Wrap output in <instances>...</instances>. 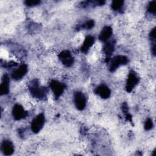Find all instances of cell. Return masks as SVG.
Instances as JSON below:
<instances>
[{
	"label": "cell",
	"instance_id": "1",
	"mask_svg": "<svg viewBox=\"0 0 156 156\" xmlns=\"http://www.w3.org/2000/svg\"><path fill=\"white\" fill-rule=\"evenodd\" d=\"M29 90L32 96L35 98L40 100H44L46 98L47 90L44 87H40L37 80H34L30 83Z\"/></svg>",
	"mask_w": 156,
	"mask_h": 156
},
{
	"label": "cell",
	"instance_id": "2",
	"mask_svg": "<svg viewBox=\"0 0 156 156\" xmlns=\"http://www.w3.org/2000/svg\"><path fill=\"white\" fill-rule=\"evenodd\" d=\"M44 115L40 113L37 115L32 121L31 124V129L33 132L38 133L42 129L44 123Z\"/></svg>",
	"mask_w": 156,
	"mask_h": 156
},
{
	"label": "cell",
	"instance_id": "3",
	"mask_svg": "<svg viewBox=\"0 0 156 156\" xmlns=\"http://www.w3.org/2000/svg\"><path fill=\"white\" fill-rule=\"evenodd\" d=\"M128 62V58L124 55H117L114 57L111 62L110 70L114 71L116 68L122 65H125Z\"/></svg>",
	"mask_w": 156,
	"mask_h": 156
},
{
	"label": "cell",
	"instance_id": "4",
	"mask_svg": "<svg viewBox=\"0 0 156 156\" xmlns=\"http://www.w3.org/2000/svg\"><path fill=\"white\" fill-rule=\"evenodd\" d=\"M50 87L56 98H59L62 94L65 89V85L55 80H53L51 82Z\"/></svg>",
	"mask_w": 156,
	"mask_h": 156
},
{
	"label": "cell",
	"instance_id": "5",
	"mask_svg": "<svg viewBox=\"0 0 156 156\" xmlns=\"http://www.w3.org/2000/svg\"><path fill=\"white\" fill-rule=\"evenodd\" d=\"M74 104L76 108L79 110H82L86 106V98L85 95L80 91H77L74 94Z\"/></svg>",
	"mask_w": 156,
	"mask_h": 156
},
{
	"label": "cell",
	"instance_id": "6",
	"mask_svg": "<svg viewBox=\"0 0 156 156\" xmlns=\"http://www.w3.org/2000/svg\"><path fill=\"white\" fill-rule=\"evenodd\" d=\"M59 59L66 66H71L74 63V58L69 51H63L58 55Z\"/></svg>",
	"mask_w": 156,
	"mask_h": 156
},
{
	"label": "cell",
	"instance_id": "7",
	"mask_svg": "<svg viewBox=\"0 0 156 156\" xmlns=\"http://www.w3.org/2000/svg\"><path fill=\"white\" fill-rule=\"evenodd\" d=\"M138 81L139 79L137 77L136 74L134 72L130 71L127 80V83L126 87V91L128 92H130L137 84Z\"/></svg>",
	"mask_w": 156,
	"mask_h": 156
},
{
	"label": "cell",
	"instance_id": "8",
	"mask_svg": "<svg viewBox=\"0 0 156 156\" xmlns=\"http://www.w3.org/2000/svg\"><path fill=\"white\" fill-rule=\"evenodd\" d=\"M12 115L15 119L20 120L26 117V112L21 105L16 104L13 108Z\"/></svg>",
	"mask_w": 156,
	"mask_h": 156
},
{
	"label": "cell",
	"instance_id": "9",
	"mask_svg": "<svg viewBox=\"0 0 156 156\" xmlns=\"http://www.w3.org/2000/svg\"><path fill=\"white\" fill-rule=\"evenodd\" d=\"M27 71V66L26 64L21 65L18 68L16 69L12 74V77L16 80L23 77Z\"/></svg>",
	"mask_w": 156,
	"mask_h": 156
},
{
	"label": "cell",
	"instance_id": "10",
	"mask_svg": "<svg viewBox=\"0 0 156 156\" xmlns=\"http://www.w3.org/2000/svg\"><path fill=\"white\" fill-rule=\"evenodd\" d=\"M96 94L99 95L102 98L106 99L110 97L111 91L108 87L105 85H101L98 86L94 90Z\"/></svg>",
	"mask_w": 156,
	"mask_h": 156
},
{
	"label": "cell",
	"instance_id": "11",
	"mask_svg": "<svg viewBox=\"0 0 156 156\" xmlns=\"http://www.w3.org/2000/svg\"><path fill=\"white\" fill-rule=\"evenodd\" d=\"M1 151L5 155H10L13 153L14 147L9 140H4L1 144Z\"/></svg>",
	"mask_w": 156,
	"mask_h": 156
},
{
	"label": "cell",
	"instance_id": "12",
	"mask_svg": "<svg viewBox=\"0 0 156 156\" xmlns=\"http://www.w3.org/2000/svg\"><path fill=\"white\" fill-rule=\"evenodd\" d=\"M9 91V78L7 74H4L0 85V93L1 95L6 94Z\"/></svg>",
	"mask_w": 156,
	"mask_h": 156
},
{
	"label": "cell",
	"instance_id": "13",
	"mask_svg": "<svg viewBox=\"0 0 156 156\" xmlns=\"http://www.w3.org/2000/svg\"><path fill=\"white\" fill-rule=\"evenodd\" d=\"M112 34V29L110 26L104 27L101 30L99 38L102 41H106L111 37Z\"/></svg>",
	"mask_w": 156,
	"mask_h": 156
},
{
	"label": "cell",
	"instance_id": "14",
	"mask_svg": "<svg viewBox=\"0 0 156 156\" xmlns=\"http://www.w3.org/2000/svg\"><path fill=\"white\" fill-rule=\"evenodd\" d=\"M94 38L93 36H91V35L87 36L85 38L84 42L81 47L82 52H87L88 51V49H90V48L94 43Z\"/></svg>",
	"mask_w": 156,
	"mask_h": 156
},
{
	"label": "cell",
	"instance_id": "15",
	"mask_svg": "<svg viewBox=\"0 0 156 156\" xmlns=\"http://www.w3.org/2000/svg\"><path fill=\"white\" fill-rule=\"evenodd\" d=\"M114 51V44L111 42L107 43L104 46V52L107 55V58L109 57Z\"/></svg>",
	"mask_w": 156,
	"mask_h": 156
},
{
	"label": "cell",
	"instance_id": "16",
	"mask_svg": "<svg viewBox=\"0 0 156 156\" xmlns=\"http://www.w3.org/2000/svg\"><path fill=\"white\" fill-rule=\"evenodd\" d=\"M123 1H113L112 3V8L114 10H119L120 9H121V8L122 7L123 5Z\"/></svg>",
	"mask_w": 156,
	"mask_h": 156
},
{
	"label": "cell",
	"instance_id": "17",
	"mask_svg": "<svg viewBox=\"0 0 156 156\" xmlns=\"http://www.w3.org/2000/svg\"><path fill=\"white\" fill-rule=\"evenodd\" d=\"M147 10L153 14H155L156 12V1H151L147 7Z\"/></svg>",
	"mask_w": 156,
	"mask_h": 156
},
{
	"label": "cell",
	"instance_id": "18",
	"mask_svg": "<svg viewBox=\"0 0 156 156\" xmlns=\"http://www.w3.org/2000/svg\"><path fill=\"white\" fill-rule=\"evenodd\" d=\"M94 21L93 20H90L88 21H87V23H85V24H83L82 26V28H83L85 29H91L92 27H93L94 26Z\"/></svg>",
	"mask_w": 156,
	"mask_h": 156
},
{
	"label": "cell",
	"instance_id": "19",
	"mask_svg": "<svg viewBox=\"0 0 156 156\" xmlns=\"http://www.w3.org/2000/svg\"><path fill=\"white\" fill-rule=\"evenodd\" d=\"M40 3V1L38 0H27L25 1V4L26 5L29 6V7H32V6H35Z\"/></svg>",
	"mask_w": 156,
	"mask_h": 156
},
{
	"label": "cell",
	"instance_id": "20",
	"mask_svg": "<svg viewBox=\"0 0 156 156\" xmlns=\"http://www.w3.org/2000/svg\"><path fill=\"white\" fill-rule=\"evenodd\" d=\"M153 127V122H152V121L151 119L150 118H148L146 122H145V124H144V129L147 130H149L150 129H151Z\"/></svg>",
	"mask_w": 156,
	"mask_h": 156
},
{
	"label": "cell",
	"instance_id": "21",
	"mask_svg": "<svg viewBox=\"0 0 156 156\" xmlns=\"http://www.w3.org/2000/svg\"><path fill=\"white\" fill-rule=\"evenodd\" d=\"M149 36H150V38H151V40H152V41H155V37H156V34H155V28H154V29L151 30V33H150Z\"/></svg>",
	"mask_w": 156,
	"mask_h": 156
},
{
	"label": "cell",
	"instance_id": "22",
	"mask_svg": "<svg viewBox=\"0 0 156 156\" xmlns=\"http://www.w3.org/2000/svg\"><path fill=\"white\" fill-rule=\"evenodd\" d=\"M122 110H123V112L126 113H127V105L126 103H124L123 105H122Z\"/></svg>",
	"mask_w": 156,
	"mask_h": 156
}]
</instances>
